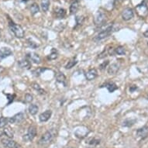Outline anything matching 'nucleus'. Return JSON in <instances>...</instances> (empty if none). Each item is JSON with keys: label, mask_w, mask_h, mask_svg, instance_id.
Segmentation results:
<instances>
[{"label": "nucleus", "mask_w": 148, "mask_h": 148, "mask_svg": "<svg viewBox=\"0 0 148 148\" xmlns=\"http://www.w3.org/2000/svg\"><path fill=\"white\" fill-rule=\"evenodd\" d=\"M9 27H10L11 31L13 33V34H14L16 38L22 39V38L24 37V30H23V29L21 26L16 24V23H15L12 21L10 20V22H9Z\"/></svg>", "instance_id": "obj_2"}, {"label": "nucleus", "mask_w": 148, "mask_h": 148, "mask_svg": "<svg viewBox=\"0 0 148 148\" xmlns=\"http://www.w3.org/2000/svg\"><path fill=\"white\" fill-rule=\"evenodd\" d=\"M26 58L28 59L30 62H33L36 64L41 63V58L36 53H33V52L27 53L26 55Z\"/></svg>", "instance_id": "obj_9"}, {"label": "nucleus", "mask_w": 148, "mask_h": 148, "mask_svg": "<svg viewBox=\"0 0 148 148\" xmlns=\"http://www.w3.org/2000/svg\"><path fill=\"white\" fill-rule=\"evenodd\" d=\"M115 53H116L118 55H125L126 54V49L123 46L117 47L115 49Z\"/></svg>", "instance_id": "obj_30"}, {"label": "nucleus", "mask_w": 148, "mask_h": 148, "mask_svg": "<svg viewBox=\"0 0 148 148\" xmlns=\"http://www.w3.org/2000/svg\"><path fill=\"white\" fill-rule=\"evenodd\" d=\"M109 61H108V60H107V61H104L103 63L101 64H100V65H99V69H100V70H103V69H105V68H106L107 67V65L109 64Z\"/></svg>", "instance_id": "obj_36"}, {"label": "nucleus", "mask_w": 148, "mask_h": 148, "mask_svg": "<svg viewBox=\"0 0 148 148\" xmlns=\"http://www.w3.org/2000/svg\"><path fill=\"white\" fill-rule=\"evenodd\" d=\"M86 143H88V144H90V145L95 146V145H98V144H99L100 140H99V139H96V138H91V139H89V140H88Z\"/></svg>", "instance_id": "obj_32"}, {"label": "nucleus", "mask_w": 148, "mask_h": 148, "mask_svg": "<svg viewBox=\"0 0 148 148\" xmlns=\"http://www.w3.org/2000/svg\"><path fill=\"white\" fill-rule=\"evenodd\" d=\"M6 96L8 97V100H9V102H8V106L10 104V103H12V102H13V100H14V99L16 98V95H12V94H5Z\"/></svg>", "instance_id": "obj_34"}, {"label": "nucleus", "mask_w": 148, "mask_h": 148, "mask_svg": "<svg viewBox=\"0 0 148 148\" xmlns=\"http://www.w3.org/2000/svg\"><path fill=\"white\" fill-rule=\"evenodd\" d=\"M83 21H84V18H82V17H76V23H77V25H81L83 23Z\"/></svg>", "instance_id": "obj_37"}, {"label": "nucleus", "mask_w": 148, "mask_h": 148, "mask_svg": "<svg viewBox=\"0 0 148 148\" xmlns=\"http://www.w3.org/2000/svg\"><path fill=\"white\" fill-rule=\"evenodd\" d=\"M106 21V15L102 11H98L94 17V23L96 26H101Z\"/></svg>", "instance_id": "obj_8"}, {"label": "nucleus", "mask_w": 148, "mask_h": 148, "mask_svg": "<svg viewBox=\"0 0 148 148\" xmlns=\"http://www.w3.org/2000/svg\"><path fill=\"white\" fill-rule=\"evenodd\" d=\"M34 99V97H33V95H30V94H26L25 95L24 97V102L26 103H30V102L33 101Z\"/></svg>", "instance_id": "obj_33"}, {"label": "nucleus", "mask_w": 148, "mask_h": 148, "mask_svg": "<svg viewBox=\"0 0 148 148\" xmlns=\"http://www.w3.org/2000/svg\"><path fill=\"white\" fill-rule=\"evenodd\" d=\"M58 58V51L55 48H53L51 50V53L47 56V59L50 61H53L56 60Z\"/></svg>", "instance_id": "obj_22"}, {"label": "nucleus", "mask_w": 148, "mask_h": 148, "mask_svg": "<svg viewBox=\"0 0 148 148\" xmlns=\"http://www.w3.org/2000/svg\"><path fill=\"white\" fill-rule=\"evenodd\" d=\"M9 123V118L7 117H1L0 118V129L4 128Z\"/></svg>", "instance_id": "obj_31"}, {"label": "nucleus", "mask_w": 148, "mask_h": 148, "mask_svg": "<svg viewBox=\"0 0 148 148\" xmlns=\"http://www.w3.org/2000/svg\"><path fill=\"white\" fill-rule=\"evenodd\" d=\"M108 53H109L110 56H114L115 53V49H113V47H110L108 51Z\"/></svg>", "instance_id": "obj_38"}, {"label": "nucleus", "mask_w": 148, "mask_h": 148, "mask_svg": "<svg viewBox=\"0 0 148 148\" xmlns=\"http://www.w3.org/2000/svg\"><path fill=\"white\" fill-rule=\"evenodd\" d=\"M25 119V115L23 112H19L12 117L9 118V123H22Z\"/></svg>", "instance_id": "obj_11"}, {"label": "nucleus", "mask_w": 148, "mask_h": 148, "mask_svg": "<svg viewBox=\"0 0 148 148\" xmlns=\"http://www.w3.org/2000/svg\"><path fill=\"white\" fill-rule=\"evenodd\" d=\"M69 148H72V147H69Z\"/></svg>", "instance_id": "obj_43"}, {"label": "nucleus", "mask_w": 148, "mask_h": 148, "mask_svg": "<svg viewBox=\"0 0 148 148\" xmlns=\"http://www.w3.org/2000/svg\"><path fill=\"white\" fill-rule=\"evenodd\" d=\"M51 115H52V111L51 110H46L45 112H42L41 114L39 116V119L40 121L42 123H45L47 122L49 119H51Z\"/></svg>", "instance_id": "obj_14"}, {"label": "nucleus", "mask_w": 148, "mask_h": 148, "mask_svg": "<svg viewBox=\"0 0 148 148\" xmlns=\"http://www.w3.org/2000/svg\"><path fill=\"white\" fill-rule=\"evenodd\" d=\"M3 68V67H1V66H0V69H1V68Z\"/></svg>", "instance_id": "obj_41"}, {"label": "nucleus", "mask_w": 148, "mask_h": 148, "mask_svg": "<svg viewBox=\"0 0 148 148\" xmlns=\"http://www.w3.org/2000/svg\"><path fill=\"white\" fill-rule=\"evenodd\" d=\"M3 134L5 135L7 138L10 139H12L13 138V136H14V133L12 131V128L10 127V126H5L4 127V130H3Z\"/></svg>", "instance_id": "obj_21"}, {"label": "nucleus", "mask_w": 148, "mask_h": 148, "mask_svg": "<svg viewBox=\"0 0 148 148\" xmlns=\"http://www.w3.org/2000/svg\"><path fill=\"white\" fill-rule=\"evenodd\" d=\"M89 133L90 130H88V128L84 126H80L75 130V135L78 139H84L88 135Z\"/></svg>", "instance_id": "obj_5"}, {"label": "nucleus", "mask_w": 148, "mask_h": 148, "mask_svg": "<svg viewBox=\"0 0 148 148\" xmlns=\"http://www.w3.org/2000/svg\"><path fill=\"white\" fill-rule=\"evenodd\" d=\"M113 31H115L114 26L112 24L109 25L106 29H104L103 30L99 32V33L93 38V40L95 42H99L100 41V40H102L106 39L107 37H109V36L113 33Z\"/></svg>", "instance_id": "obj_1"}, {"label": "nucleus", "mask_w": 148, "mask_h": 148, "mask_svg": "<svg viewBox=\"0 0 148 148\" xmlns=\"http://www.w3.org/2000/svg\"><path fill=\"white\" fill-rule=\"evenodd\" d=\"M120 65L118 63H113L108 68V74L110 75H114L119 70Z\"/></svg>", "instance_id": "obj_16"}, {"label": "nucleus", "mask_w": 148, "mask_h": 148, "mask_svg": "<svg viewBox=\"0 0 148 148\" xmlns=\"http://www.w3.org/2000/svg\"><path fill=\"white\" fill-rule=\"evenodd\" d=\"M12 54V51H11V49L9 47H1L0 48V61L8 57L11 56Z\"/></svg>", "instance_id": "obj_13"}, {"label": "nucleus", "mask_w": 148, "mask_h": 148, "mask_svg": "<svg viewBox=\"0 0 148 148\" xmlns=\"http://www.w3.org/2000/svg\"><path fill=\"white\" fill-rule=\"evenodd\" d=\"M143 34H144V36H145V37H148V29Z\"/></svg>", "instance_id": "obj_40"}, {"label": "nucleus", "mask_w": 148, "mask_h": 148, "mask_svg": "<svg viewBox=\"0 0 148 148\" xmlns=\"http://www.w3.org/2000/svg\"><path fill=\"white\" fill-rule=\"evenodd\" d=\"M1 143L3 144V146L5 148H20L21 146L20 144L16 142L15 140H12V139L7 138H3L1 140Z\"/></svg>", "instance_id": "obj_4"}, {"label": "nucleus", "mask_w": 148, "mask_h": 148, "mask_svg": "<svg viewBox=\"0 0 148 148\" xmlns=\"http://www.w3.org/2000/svg\"><path fill=\"white\" fill-rule=\"evenodd\" d=\"M51 5L50 0H41V9L44 12H47Z\"/></svg>", "instance_id": "obj_25"}, {"label": "nucleus", "mask_w": 148, "mask_h": 148, "mask_svg": "<svg viewBox=\"0 0 148 148\" xmlns=\"http://www.w3.org/2000/svg\"><path fill=\"white\" fill-rule=\"evenodd\" d=\"M32 87H33V88H34V89H35L36 91H37V92L39 93L40 95H44V94H46L45 90L43 89V88H42L40 86L39 84H37V83H33Z\"/></svg>", "instance_id": "obj_26"}, {"label": "nucleus", "mask_w": 148, "mask_h": 148, "mask_svg": "<svg viewBox=\"0 0 148 148\" xmlns=\"http://www.w3.org/2000/svg\"><path fill=\"white\" fill-rule=\"evenodd\" d=\"M18 65L21 68H26V69H29L31 68V62L27 58L22 59L20 61H18Z\"/></svg>", "instance_id": "obj_17"}, {"label": "nucleus", "mask_w": 148, "mask_h": 148, "mask_svg": "<svg viewBox=\"0 0 148 148\" xmlns=\"http://www.w3.org/2000/svg\"><path fill=\"white\" fill-rule=\"evenodd\" d=\"M53 138V134L52 131H47L42 135L41 138L40 139L39 144L40 145H45L52 141Z\"/></svg>", "instance_id": "obj_6"}, {"label": "nucleus", "mask_w": 148, "mask_h": 148, "mask_svg": "<svg viewBox=\"0 0 148 148\" xmlns=\"http://www.w3.org/2000/svg\"><path fill=\"white\" fill-rule=\"evenodd\" d=\"M147 99H148V97H147Z\"/></svg>", "instance_id": "obj_44"}, {"label": "nucleus", "mask_w": 148, "mask_h": 148, "mask_svg": "<svg viewBox=\"0 0 148 148\" xmlns=\"http://www.w3.org/2000/svg\"><path fill=\"white\" fill-rule=\"evenodd\" d=\"M77 64H78L77 59H76V58H74L71 59V61H68V64H66L64 68H65L66 69H71V68H72L73 67H75Z\"/></svg>", "instance_id": "obj_27"}, {"label": "nucleus", "mask_w": 148, "mask_h": 148, "mask_svg": "<svg viewBox=\"0 0 148 148\" xmlns=\"http://www.w3.org/2000/svg\"><path fill=\"white\" fill-rule=\"evenodd\" d=\"M136 12L141 18H146L148 16V6L145 2H142L135 7Z\"/></svg>", "instance_id": "obj_3"}, {"label": "nucleus", "mask_w": 148, "mask_h": 148, "mask_svg": "<svg viewBox=\"0 0 148 148\" xmlns=\"http://www.w3.org/2000/svg\"><path fill=\"white\" fill-rule=\"evenodd\" d=\"M38 110H39V108L35 104H31L28 108V111H29V114H31L32 116H35L38 112Z\"/></svg>", "instance_id": "obj_24"}, {"label": "nucleus", "mask_w": 148, "mask_h": 148, "mask_svg": "<svg viewBox=\"0 0 148 148\" xmlns=\"http://www.w3.org/2000/svg\"><path fill=\"white\" fill-rule=\"evenodd\" d=\"M40 12V7L39 5H37L36 3H34L32 4L30 6V12L32 15H35L36 13H38Z\"/></svg>", "instance_id": "obj_29"}, {"label": "nucleus", "mask_w": 148, "mask_h": 148, "mask_svg": "<svg viewBox=\"0 0 148 148\" xmlns=\"http://www.w3.org/2000/svg\"><path fill=\"white\" fill-rule=\"evenodd\" d=\"M47 68H36V69H34L32 72H33V74H34V76H36V77H39L40 75H41L42 73L44 72L45 71L47 70Z\"/></svg>", "instance_id": "obj_28"}, {"label": "nucleus", "mask_w": 148, "mask_h": 148, "mask_svg": "<svg viewBox=\"0 0 148 148\" xmlns=\"http://www.w3.org/2000/svg\"><path fill=\"white\" fill-rule=\"evenodd\" d=\"M136 135L141 139H145L148 136V126H143L136 130Z\"/></svg>", "instance_id": "obj_15"}, {"label": "nucleus", "mask_w": 148, "mask_h": 148, "mask_svg": "<svg viewBox=\"0 0 148 148\" xmlns=\"http://www.w3.org/2000/svg\"><path fill=\"white\" fill-rule=\"evenodd\" d=\"M36 136V128L35 126H30L28 128L27 134L23 136V140L32 141Z\"/></svg>", "instance_id": "obj_7"}, {"label": "nucleus", "mask_w": 148, "mask_h": 148, "mask_svg": "<svg viewBox=\"0 0 148 148\" xmlns=\"http://www.w3.org/2000/svg\"><path fill=\"white\" fill-rule=\"evenodd\" d=\"M78 9H79V4H78V2L75 1L74 3H71V5L70 6L71 14H75V13H76V12H78Z\"/></svg>", "instance_id": "obj_23"}, {"label": "nucleus", "mask_w": 148, "mask_h": 148, "mask_svg": "<svg viewBox=\"0 0 148 148\" xmlns=\"http://www.w3.org/2000/svg\"><path fill=\"white\" fill-rule=\"evenodd\" d=\"M137 89V87H136V85H133V86H131V87L130 88V91L131 92H133L134 91V90Z\"/></svg>", "instance_id": "obj_39"}, {"label": "nucleus", "mask_w": 148, "mask_h": 148, "mask_svg": "<svg viewBox=\"0 0 148 148\" xmlns=\"http://www.w3.org/2000/svg\"><path fill=\"white\" fill-rule=\"evenodd\" d=\"M75 1H77V2H78V0H75Z\"/></svg>", "instance_id": "obj_42"}, {"label": "nucleus", "mask_w": 148, "mask_h": 148, "mask_svg": "<svg viewBox=\"0 0 148 148\" xmlns=\"http://www.w3.org/2000/svg\"><path fill=\"white\" fill-rule=\"evenodd\" d=\"M56 81L58 82L61 83L62 85H64V87L67 86V79H66V76L64 75L62 72H58L56 75Z\"/></svg>", "instance_id": "obj_18"}, {"label": "nucleus", "mask_w": 148, "mask_h": 148, "mask_svg": "<svg viewBox=\"0 0 148 148\" xmlns=\"http://www.w3.org/2000/svg\"><path fill=\"white\" fill-rule=\"evenodd\" d=\"M102 87H106V88L110 93H112V92H115L116 90L118 89V86H117L114 82H112L106 83V85H102Z\"/></svg>", "instance_id": "obj_20"}, {"label": "nucleus", "mask_w": 148, "mask_h": 148, "mask_svg": "<svg viewBox=\"0 0 148 148\" xmlns=\"http://www.w3.org/2000/svg\"><path fill=\"white\" fill-rule=\"evenodd\" d=\"M85 78L88 81H92L98 77V71L95 68H91L85 74Z\"/></svg>", "instance_id": "obj_12"}, {"label": "nucleus", "mask_w": 148, "mask_h": 148, "mask_svg": "<svg viewBox=\"0 0 148 148\" xmlns=\"http://www.w3.org/2000/svg\"><path fill=\"white\" fill-rule=\"evenodd\" d=\"M134 12L131 8H126L122 12V18L125 21H129L134 18Z\"/></svg>", "instance_id": "obj_10"}, {"label": "nucleus", "mask_w": 148, "mask_h": 148, "mask_svg": "<svg viewBox=\"0 0 148 148\" xmlns=\"http://www.w3.org/2000/svg\"><path fill=\"white\" fill-rule=\"evenodd\" d=\"M27 42H28V43H27V44H28V45H29V46L31 48L35 49V48H36V47H39V45H38V44H36V43H34V42H33L32 40H27Z\"/></svg>", "instance_id": "obj_35"}, {"label": "nucleus", "mask_w": 148, "mask_h": 148, "mask_svg": "<svg viewBox=\"0 0 148 148\" xmlns=\"http://www.w3.org/2000/svg\"><path fill=\"white\" fill-rule=\"evenodd\" d=\"M54 13H55V16L58 19H63L64 18L66 15V10L62 8H56L54 10Z\"/></svg>", "instance_id": "obj_19"}]
</instances>
